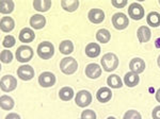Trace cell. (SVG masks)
I'll return each mask as SVG.
<instances>
[{
  "mask_svg": "<svg viewBox=\"0 0 160 119\" xmlns=\"http://www.w3.org/2000/svg\"><path fill=\"white\" fill-rule=\"evenodd\" d=\"M6 119H20V116L16 113H10L6 116Z\"/></svg>",
  "mask_w": 160,
  "mask_h": 119,
  "instance_id": "obj_36",
  "label": "cell"
},
{
  "mask_svg": "<svg viewBox=\"0 0 160 119\" xmlns=\"http://www.w3.org/2000/svg\"><path fill=\"white\" fill-rule=\"evenodd\" d=\"M159 4H160V0H159Z\"/></svg>",
  "mask_w": 160,
  "mask_h": 119,
  "instance_id": "obj_41",
  "label": "cell"
},
{
  "mask_svg": "<svg viewBox=\"0 0 160 119\" xmlns=\"http://www.w3.org/2000/svg\"><path fill=\"white\" fill-rule=\"evenodd\" d=\"M128 15L133 20H140L144 17V9L138 2H133L128 7Z\"/></svg>",
  "mask_w": 160,
  "mask_h": 119,
  "instance_id": "obj_8",
  "label": "cell"
},
{
  "mask_svg": "<svg viewBox=\"0 0 160 119\" xmlns=\"http://www.w3.org/2000/svg\"><path fill=\"white\" fill-rule=\"evenodd\" d=\"M88 17H89L90 21L93 22V24H100L105 19V13L100 9H92L89 11Z\"/></svg>",
  "mask_w": 160,
  "mask_h": 119,
  "instance_id": "obj_11",
  "label": "cell"
},
{
  "mask_svg": "<svg viewBox=\"0 0 160 119\" xmlns=\"http://www.w3.org/2000/svg\"><path fill=\"white\" fill-rule=\"evenodd\" d=\"M86 54L89 58H97L100 54V46L96 43H90L86 47Z\"/></svg>",
  "mask_w": 160,
  "mask_h": 119,
  "instance_id": "obj_20",
  "label": "cell"
},
{
  "mask_svg": "<svg viewBox=\"0 0 160 119\" xmlns=\"http://www.w3.org/2000/svg\"><path fill=\"white\" fill-rule=\"evenodd\" d=\"M18 37L22 43H31L34 40L35 33L33 32L32 29H30V28H24V29L19 32Z\"/></svg>",
  "mask_w": 160,
  "mask_h": 119,
  "instance_id": "obj_16",
  "label": "cell"
},
{
  "mask_svg": "<svg viewBox=\"0 0 160 119\" xmlns=\"http://www.w3.org/2000/svg\"><path fill=\"white\" fill-rule=\"evenodd\" d=\"M59 50L61 53L66 54V55L71 54L74 51V44L71 40H63L59 46Z\"/></svg>",
  "mask_w": 160,
  "mask_h": 119,
  "instance_id": "obj_29",
  "label": "cell"
},
{
  "mask_svg": "<svg viewBox=\"0 0 160 119\" xmlns=\"http://www.w3.org/2000/svg\"><path fill=\"white\" fill-rule=\"evenodd\" d=\"M156 100L158 102H160V88L156 92Z\"/></svg>",
  "mask_w": 160,
  "mask_h": 119,
  "instance_id": "obj_37",
  "label": "cell"
},
{
  "mask_svg": "<svg viewBox=\"0 0 160 119\" xmlns=\"http://www.w3.org/2000/svg\"><path fill=\"white\" fill-rule=\"evenodd\" d=\"M61 6L65 11L75 12L79 7V1L78 0H62Z\"/></svg>",
  "mask_w": 160,
  "mask_h": 119,
  "instance_id": "obj_24",
  "label": "cell"
},
{
  "mask_svg": "<svg viewBox=\"0 0 160 119\" xmlns=\"http://www.w3.org/2000/svg\"><path fill=\"white\" fill-rule=\"evenodd\" d=\"M152 117L153 119H160V105L156 107L152 112Z\"/></svg>",
  "mask_w": 160,
  "mask_h": 119,
  "instance_id": "obj_35",
  "label": "cell"
},
{
  "mask_svg": "<svg viewBox=\"0 0 160 119\" xmlns=\"http://www.w3.org/2000/svg\"><path fill=\"white\" fill-rule=\"evenodd\" d=\"M137 36H138V40L140 43H148L152 36L151 30L146 26H141L137 31Z\"/></svg>",
  "mask_w": 160,
  "mask_h": 119,
  "instance_id": "obj_15",
  "label": "cell"
},
{
  "mask_svg": "<svg viewBox=\"0 0 160 119\" xmlns=\"http://www.w3.org/2000/svg\"><path fill=\"white\" fill-rule=\"evenodd\" d=\"M0 107H1L2 110L11 111L14 107V100L10 96L7 95L1 96V98H0Z\"/></svg>",
  "mask_w": 160,
  "mask_h": 119,
  "instance_id": "obj_22",
  "label": "cell"
},
{
  "mask_svg": "<svg viewBox=\"0 0 160 119\" xmlns=\"http://www.w3.org/2000/svg\"><path fill=\"white\" fill-rule=\"evenodd\" d=\"M155 45H156L157 48H160V37L156 40V42H155Z\"/></svg>",
  "mask_w": 160,
  "mask_h": 119,
  "instance_id": "obj_38",
  "label": "cell"
},
{
  "mask_svg": "<svg viewBox=\"0 0 160 119\" xmlns=\"http://www.w3.org/2000/svg\"><path fill=\"white\" fill-rule=\"evenodd\" d=\"M107 83L111 88H121L123 86V82L121 80V78L118 74H111L108 77Z\"/></svg>",
  "mask_w": 160,
  "mask_h": 119,
  "instance_id": "obj_26",
  "label": "cell"
},
{
  "mask_svg": "<svg viewBox=\"0 0 160 119\" xmlns=\"http://www.w3.org/2000/svg\"><path fill=\"white\" fill-rule=\"evenodd\" d=\"M38 83L42 87H51L56 83V77L52 72L44 71L38 77Z\"/></svg>",
  "mask_w": 160,
  "mask_h": 119,
  "instance_id": "obj_9",
  "label": "cell"
},
{
  "mask_svg": "<svg viewBox=\"0 0 160 119\" xmlns=\"http://www.w3.org/2000/svg\"><path fill=\"white\" fill-rule=\"evenodd\" d=\"M78 68V63L74 58H64L60 62V69L64 74H73Z\"/></svg>",
  "mask_w": 160,
  "mask_h": 119,
  "instance_id": "obj_2",
  "label": "cell"
},
{
  "mask_svg": "<svg viewBox=\"0 0 160 119\" xmlns=\"http://www.w3.org/2000/svg\"><path fill=\"white\" fill-rule=\"evenodd\" d=\"M14 1L12 0H2L0 2V12L1 14H10L14 10Z\"/></svg>",
  "mask_w": 160,
  "mask_h": 119,
  "instance_id": "obj_25",
  "label": "cell"
},
{
  "mask_svg": "<svg viewBox=\"0 0 160 119\" xmlns=\"http://www.w3.org/2000/svg\"><path fill=\"white\" fill-rule=\"evenodd\" d=\"M111 38V34L110 32L107 29H100L97 31L96 33V40H98L99 43L102 44H106L110 40Z\"/></svg>",
  "mask_w": 160,
  "mask_h": 119,
  "instance_id": "obj_28",
  "label": "cell"
},
{
  "mask_svg": "<svg viewBox=\"0 0 160 119\" xmlns=\"http://www.w3.org/2000/svg\"><path fill=\"white\" fill-rule=\"evenodd\" d=\"M45 24H46L45 17H44L43 15H41V14L32 15V17L30 18V26L35 30L43 29Z\"/></svg>",
  "mask_w": 160,
  "mask_h": 119,
  "instance_id": "obj_14",
  "label": "cell"
},
{
  "mask_svg": "<svg viewBox=\"0 0 160 119\" xmlns=\"http://www.w3.org/2000/svg\"><path fill=\"white\" fill-rule=\"evenodd\" d=\"M33 7L38 12H47L51 7L50 0H34L33 1Z\"/></svg>",
  "mask_w": 160,
  "mask_h": 119,
  "instance_id": "obj_21",
  "label": "cell"
},
{
  "mask_svg": "<svg viewBox=\"0 0 160 119\" xmlns=\"http://www.w3.org/2000/svg\"><path fill=\"white\" fill-rule=\"evenodd\" d=\"M75 102L79 107H87L92 102V95L88 90H80L76 94Z\"/></svg>",
  "mask_w": 160,
  "mask_h": 119,
  "instance_id": "obj_6",
  "label": "cell"
},
{
  "mask_svg": "<svg viewBox=\"0 0 160 119\" xmlns=\"http://www.w3.org/2000/svg\"><path fill=\"white\" fill-rule=\"evenodd\" d=\"M102 74V68L98 64H89L86 67V76L90 79H97V78L100 77Z\"/></svg>",
  "mask_w": 160,
  "mask_h": 119,
  "instance_id": "obj_12",
  "label": "cell"
},
{
  "mask_svg": "<svg viewBox=\"0 0 160 119\" xmlns=\"http://www.w3.org/2000/svg\"><path fill=\"white\" fill-rule=\"evenodd\" d=\"M15 58L20 63H27L33 58V49L27 45L20 46V47L17 48Z\"/></svg>",
  "mask_w": 160,
  "mask_h": 119,
  "instance_id": "obj_3",
  "label": "cell"
},
{
  "mask_svg": "<svg viewBox=\"0 0 160 119\" xmlns=\"http://www.w3.org/2000/svg\"><path fill=\"white\" fill-rule=\"evenodd\" d=\"M0 59H1L2 63L9 64L11 63L13 60V53L10 50H2L1 54H0Z\"/></svg>",
  "mask_w": 160,
  "mask_h": 119,
  "instance_id": "obj_30",
  "label": "cell"
},
{
  "mask_svg": "<svg viewBox=\"0 0 160 119\" xmlns=\"http://www.w3.org/2000/svg\"><path fill=\"white\" fill-rule=\"evenodd\" d=\"M112 24L117 30H124L129 25V19L124 13H115L112 16Z\"/></svg>",
  "mask_w": 160,
  "mask_h": 119,
  "instance_id": "obj_7",
  "label": "cell"
},
{
  "mask_svg": "<svg viewBox=\"0 0 160 119\" xmlns=\"http://www.w3.org/2000/svg\"><path fill=\"white\" fill-rule=\"evenodd\" d=\"M16 86H17V80L15 79V77L11 76V74H6V76L1 78L0 87H1L2 92L10 93L16 88Z\"/></svg>",
  "mask_w": 160,
  "mask_h": 119,
  "instance_id": "obj_5",
  "label": "cell"
},
{
  "mask_svg": "<svg viewBox=\"0 0 160 119\" xmlns=\"http://www.w3.org/2000/svg\"><path fill=\"white\" fill-rule=\"evenodd\" d=\"M59 97L62 101H69V100L73 99L74 97V90L72 87L65 86V87H62L59 92Z\"/></svg>",
  "mask_w": 160,
  "mask_h": 119,
  "instance_id": "obj_23",
  "label": "cell"
},
{
  "mask_svg": "<svg viewBox=\"0 0 160 119\" xmlns=\"http://www.w3.org/2000/svg\"><path fill=\"white\" fill-rule=\"evenodd\" d=\"M96 98L99 102L106 103L112 98V92L109 89V87H102V88L98 89V92H97Z\"/></svg>",
  "mask_w": 160,
  "mask_h": 119,
  "instance_id": "obj_18",
  "label": "cell"
},
{
  "mask_svg": "<svg viewBox=\"0 0 160 119\" xmlns=\"http://www.w3.org/2000/svg\"><path fill=\"white\" fill-rule=\"evenodd\" d=\"M124 82H125V84L127 85L128 87H135L139 84V82H140V78H139L138 74H135V72L129 71L124 77Z\"/></svg>",
  "mask_w": 160,
  "mask_h": 119,
  "instance_id": "obj_19",
  "label": "cell"
},
{
  "mask_svg": "<svg viewBox=\"0 0 160 119\" xmlns=\"http://www.w3.org/2000/svg\"><path fill=\"white\" fill-rule=\"evenodd\" d=\"M146 21L151 27H159L160 26V14L158 12H151L146 17Z\"/></svg>",
  "mask_w": 160,
  "mask_h": 119,
  "instance_id": "obj_27",
  "label": "cell"
},
{
  "mask_svg": "<svg viewBox=\"0 0 160 119\" xmlns=\"http://www.w3.org/2000/svg\"><path fill=\"white\" fill-rule=\"evenodd\" d=\"M100 62H102V67L104 68V70L108 72L115 70L118 66V58L117 56V54L112 52L106 53L102 58Z\"/></svg>",
  "mask_w": 160,
  "mask_h": 119,
  "instance_id": "obj_1",
  "label": "cell"
},
{
  "mask_svg": "<svg viewBox=\"0 0 160 119\" xmlns=\"http://www.w3.org/2000/svg\"><path fill=\"white\" fill-rule=\"evenodd\" d=\"M129 68L130 70L135 74H142L145 69V63L144 61L140 58H135L130 61L129 63Z\"/></svg>",
  "mask_w": 160,
  "mask_h": 119,
  "instance_id": "obj_13",
  "label": "cell"
},
{
  "mask_svg": "<svg viewBox=\"0 0 160 119\" xmlns=\"http://www.w3.org/2000/svg\"><path fill=\"white\" fill-rule=\"evenodd\" d=\"M111 3H112L113 7H118V9H122V7H126V4H127V0H112Z\"/></svg>",
  "mask_w": 160,
  "mask_h": 119,
  "instance_id": "obj_34",
  "label": "cell"
},
{
  "mask_svg": "<svg viewBox=\"0 0 160 119\" xmlns=\"http://www.w3.org/2000/svg\"><path fill=\"white\" fill-rule=\"evenodd\" d=\"M123 119H142L141 114L136 110H129L125 113Z\"/></svg>",
  "mask_w": 160,
  "mask_h": 119,
  "instance_id": "obj_31",
  "label": "cell"
},
{
  "mask_svg": "<svg viewBox=\"0 0 160 119\" xmlns=\"http://www.w3.org/2000/svg\"><path fill=\"white\" fill-rule=\"evenodd\" d=\"M107 119H115L114 117H112V116H110V117H108Z\"/></svg>",
  "mask_w": 160,
  "mask_h": 119,
  "instance_id": "obj_40",
  "label": "cell"
},
{
  "mask_svg": "<svg viewBox=\"0 0 160 119\" xmlns=\"http://www.w3.org/2000/svg\"><path fill=\"white\" fill-rule=\"evenodd\" d=\"M55 53V47L49 42H43L38 46V54L41 59L49 60Z\"/></svg>",
  "mask_w": 160,
  "mask_h": 119,
  "instance_id": "obj_4",
  "label": "cell"
},
{
  "mask_svg": "<svg viewBox=\"0 0 160 119\" xmlns=\"http://www.w3.org/2000/svg\"><path fill=\"white\" fill-rule=\"evenodd\" d=\"M17 76L22 81H29L34 77V69L30 65H22L17 69Z\"/></svg>",
  "mask_w": 160,
  "mask_h": 119,
  "instance_id": "obj_10",
  "label": "cell"
},
{
  "mask_svg": "<svg viewBox=\"0 0 160 119\" xmlns=\"http://www.w3.org/2000/svg\"><path fill=\"white\" fill-rule=\"evenodd\" d=\"M81 119H96V114L92 110H86L81 113Z\"/></svg>",
  "mask_w": 160,
  "mask_h": 119,
  "instance_id": "obj_33",
  "label": "cell"
},
{
  "mask_svg": "<svg viewBox=\"0 0 160 119\" xmlns=\"http://www.w3.org/2000/svg\"><path fill=\"white\" fill-rule=\"evenodd\" d=\"M15 43H16V40H15L14 36L7 35L6 37H4L3 42H2V45H3L6 48H11V47H13V46L15 45Z\"/></svg>",
  "mask_w": 160,
  "mask_h": 119,
  "instance_id": "obj_32",
  "label": "cell"
},
{
  "mask_svg": "<svg viewBox=\"0 0 160 119\" xmlns=\"http://www.w3.org/2000/svg\"><path fill=\"white\" fill-rule=\"evenodd\" d=\"M15 27V21L12 17H2L1 21H0V29H1L2 32L9 33L14 29Z\"/></svg>",
  "mask_w": 160,
  "mask_h": 119,
  "instance_id": "obj_17",
  "label": "cell"
},
{
  "mask_svg": "<svg viewBox=\"0 0 160 119\" xmlns=\"http://www.w3.org/2000/svg\"><path fill=\"white\" fill-rule=\"evenodd\" d=\"M157 64H158V66L160 67V55L158 56V60H157Z\"/></svg>",
  "mask_w": 160,
  "mask_h": 119,
  "instance_id": "obj_39",
  "label": "cell"
}]
</instances>
